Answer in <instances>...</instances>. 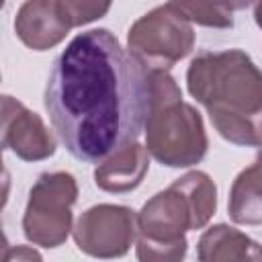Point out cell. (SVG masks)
I'll list each match as a JSON object with an SVG mask.
<instances>
[{
    "mask_svg": "<svg viewBox=\"0 0 262 262\" xmlns=\"http://www.w3.org/2000/svg\"><path fill=\"white\" fill-rule=\"evenodd\" d=\"M2 262H43L41 254L31 246H4Z\"/></svg>",
    "mask_w": 262,
    "mask_h": 262,
    "instance_id": "2e32d148",
    "label": "cell"
},
{
    "mask_svg": "<svg viewBox=\"0 0 262 262\" xmlns=\"http://www.w3.org/2000/svg\"><path fill=\"white\" fill-rule=\"evenodd\" d=\"M45 108L74 158L102 164L145 129L147 70L108 29L78 33L53 61Z\"/></svg>",
    "mask_w": 262,
    "mask_h": 262,
    "instance_id": "6da1fadb",
    "label": "cell"
},
{
    "mask_svg": "<svg viewBox=\"0 0 262 262\" xmlns=\"http://www.w3.org/2000/svg\"><path fill=\"white\" fill-rule=\"evenodd\" d=\"M186 86L223 139L262 147V70L246 51L199 53L186 70Z\"/></svg>",
    "mask_w": 262,
    "mask_h": 262,
    "instance_id": "7a4b0ae2",
    "label": "cell"
},
{
    "mask_svg": "<svg viewBox=\"0 0 262 262\" xmlns=\"http://www.w3.org/2000/svg\"><path fill=\"white\" fill-rule=\"evenodd\" d=\"M149 113L145 119V149L162 166L188 168L199 164L209 147L201 113L182 100L176 80L162 70H147Z\"/></svg>",
    "mask_w": 262,
    "mask_h": 262,
    "instance_id": "3957f363",
    "label": "cell"
},
{
    "mask_svg": "<svg viewBox=\"0 0 262 262\" xmlns=\"http://www.w3.org/2000/svg\"><path fill=\"white\" fill-rule=\"evenodd\" d=\"M178 10L192 25L227 29L233 25V8L235 4H211V2H176Z\"/></svg>",
    "mask_w": 262,
    "mask_h": 262,
    "instance_id": "5bb4252c",
    "label": "cell"
},
{
    "mask_svg": "<svg viewBox=\"0 0 262 262\" xmlns=\"http://www.w3.org/2000/svg\"><path fill=\"white\" fill-rule=\"evenodd\" d=\"M227 211L237 225H262V147L256 162L235 176L229 188Z\"/></svg>",
    "mask_w": 262,
    "mask_h": 262,
    "instance_id": "7c38bea8",
    "label": "cell"
},
{
    "mask_svg": "<svg viewBox=\"0 0 262 262\" xmlns=\"http://www.w3.org/2000/svg\"><path fill=\"white\" fill-rule=\"evenodd\" d=\"M78 201V182L70 172H45L29 190L23 215V233L41 248L61 246L72 229V207Z\"/></svg>",
    "mask_w": 262,
    "mask_h": 262,
    "instance_id": "5b68a950",
    "label": "cell"
},
{
    "mask_svg": "<svg viewBox=\"0 0 262 262\" xmlns=\"http://www.w3.org/2000/svg\"><path fill=\"white\" fill-rule=\"evenodd\" d=\"M194 47L192 25L178 10L176 2L156 6L139 16L127 35L129 53L145 70L168 72Z\"/></svg>",
    "mask_w": 262,
    "mask_h": 262,
    "instance_id": "277c9868",
    "label": "cell"
},
{
    "mask_svg": "<svg viewBox=\"0 0 262 262\" xmlns=\"http://www.w3.org/2000/svg\"><path fill=\"white\" fill-rule=\"evenodd\" d=\"M192 211L186 196L170 184L156 192L137 213V233L154 242H176L192 231Z\"/></svg>",
    "mask_w": 262,
    "mask_h": 262,
    "instance_id": "9c48e42d",
    "label": "cell"
},
{
    "mask_svg": "<svg viewBox=\"0 0 262 262\" xmlns=\"http://www.w3.org/2000/svg\"><path fill=\"white\" fill-rule=\"evenodd\" d=\"M254 20H256V25L262 29V2H258V4L254 6Z\"/></svg>",
    "mask_w": 262,
    "mask_h": 262,
    "instance_id": "e0dca14e",
    "label": "cell"
},
{
    "mask_svg": "<svg viewBox=\"0 0 262 262\" xmlns=\"http://www.w3.org/2000/svg\"><path fill=\"white\" fill-rule=\"evenodd\" d=\"M74 29L68 0H29L20 4L14 31L33 51H47L61 43Z\"/></svg>",
    "mask_w": 262,
    "mask_h": 262,
    "instance_id": "ba28073f",
    "label": "cell"
},
{
    "mask_svg": "<svg viewBox=\"0 0 262 262\" xmlns=\"http://www.w3.org/2000/svg\"><path fill=\"white\" fill-rule=\"evenodd\" d=\"M186 250H188L186 237L176 242H154L139 235L135 244L137 262H182Z\"/></svg>",
    "mask_w": 262,
    "mask_h": 262,
    "instance_id": "9a60e30c",
    "label": "cell"
},
{
    "mask_svg": "<svg viewBox=\"0 0 262 262\" xmlns=\"http://www.w3.org/2000/svg\"><path fill=\"white\" fill-rule=\"evenodd\" d=\"M172 184L186 196V201L190 205L192 221H194L192 231L203 229L217 209V186L211 180V176L207 172L192 170V172H186L184 176L176 178Z\"/></svg>",
    "mask_w": 262,
    "mask_h": 262,
    "instance_id": "4fadbf2b",
    "label": "cell"
},
{
    "mask_svg": "<svg viewBox=\"0 0 262 262\" xmlns=\"http://www.w3.org/2000/svg\"><path fill=\"white\" fill-rule=\"evenodd\" d=\"M196 256L201 262H262V246L244 231L219 223L199 237Z\"/></svg>",
    "mask_w": 262,
    "mask_h": 262,
    "instance_id": "8fae6325",
    "label": "cell"
},
{
    "mask_svg": "<svg viewBox=\"0 0 262 262\" xmlns=\"http://www.w3.org/2000/svg\"><path fill=\"white\" fill-rule=\"evenodd\" d=\"M2 147L25 162H41L55 154V137L43 119L16 98L2 96Z\"/></svg>",
    "mask_w": 262,
    "mask_h": 262,
    "instance_id": "52a82bcc",
    "label": "cell"
},
{
    "mask_svg": "<svg viewBox=\"0 0 262 262\" xmlns=\"http://www.w3.org/2000/svg\"><path fill=\"white\" fill-rule=\"evenodd\" d=\"M149 170V156L137 141L119 149L94 170V184L104 192H129L135 190Z\"/></svg>",
    "mask_w": 262,
    "mask_h": 262,
    "instance_id": "30bf717a",
    "label": "cell"
},
{
    "mask_svg": "<svg viewBox=\"0 0 262 262\" xmlns=\"http://www.w3.org/2000/svg\"><path fill=\"white\" fill-rule=\"evenodd\" d=\"M137 233V215L133 209L123 205H94L86 209L72 235L80 252L98 258L115 260L123 258Z\"/></svg>",
    "mask_w": 262,
    "mask_h": 262,
    "instance_id": "8992f818",
    "label": "cell"
}]
</instances>
